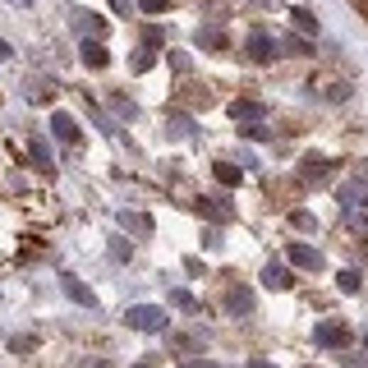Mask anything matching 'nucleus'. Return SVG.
<instances>
[{
  "instance_id": "nucleus-32",
  "label": "nucleus",
  "mask_w": 368,
  "mask_h": 368,
  "mask_svg": "<svg viewBox=\"0 0 368 368\" xmlns=\"http://www.w3.org/2000/svg\"><path fill=\"white\" fill-rule=\"evenodd\" d=\"M79 368H111V364H106V359H83Z\"/></svg>"
},
{
  "instance_id": "nucleus-16",
  "label": "nucleus",
  "mask_w": 368,
  "mask_h": 368,
  "mask_svg": "<svg viewBox=\"0 0 368 368\" xmlns=\"http://www.w3.org/2000/svg\"><path fill=\"white\" fill-rule=\"evenodd\" d=\"M152 65H157V46H139V51H134V70H152Z\"/></svg>"
},
{
  "instance_id": "nucleus-8",
  "label": "nucleus",
  "mask_w": 368,
  "mask_h": 368,
  "mask_svg": "<svg viewBox=\"0 0 368 368\" xmlns=\"http://www.w3.org/2000/svg\"><path fill=\"white\" fill-rule=\"evenodd\" d=\"M226 313L230 318H249V313H254V295H249V290H230V295H226Z\"/></svg>"
},
{
  "instance_id": "nucleus-34",
  "label": "nucleus",
  "mask_w": 368,
  "mask_h": 368,
  "mask_svg": "<svg viewBox=\"0 0 368 368\" xmlns=\"http://www.w3.org/2000/svg\"><path fill=\"white\" fill-rule=\"evenodd\" d=\"M134 368H157V364H152V359H139V364H134Z\"/></svg>"
},
{
  "instance_id": "nucleus-13",
  "label": "nucleus",
  "mask_w": 368,
  "mask_h": 368,
  "mask_svg": "<svg viewBox=\"0 0 368 368\" xmlns=\"http://www.w3.org/2000/svg\"><path fill=\"white\" fill-rule=\"evenodd\" d=\"M345 217H350V226L359 230V235H368V198H364V202H350V207H345Z\"/></svg>"
},
{
  "instance_id": "nucleus-29",
  "label": "nucleus",
  "mask_w": 368,
  "mask_h": 368,
  "mask_svg": "<svg viewBox=\"0 0 368 368\" xmlns=\"http://www.w3.org/2000/svg\"><path fill=\"white\" fill-rule=\"evenodd\" d=\"M171 134H193V120H171Z\"/></svg>"
},
{
  "instance_id": "nucleus-12",
  "label": "nucleus",
  "mask_w": 368,
  "mask_h": 368,
  "mask_svg": "<svg viewBox=\"0 0 368 368\" xmlns=\"http://www.w3.org/2000/svg\"><path fill=\"white\" fill-rule=\"evenodd\" d=\"M46 148H51L46 139H33V161L42 166V175H55V161H51V152H46Z\"/></svg>"
},
{
  "instance_id": "nucleus-21",
  "label": "nucleus",
  "mask_w": 368,
  "mask_h": 368,
  "mask_svg": "<svg viewBox=\"0 0 368 368\" xmlns=\"http://www.w3.org/2000/svg\"><path fill=\"white\" fill-rule=\"evenodd\" d=\"M217 180L221 184H239V166H230V161L221 166V161H217Z\"/></svg>"
},
{
  "instance_id": "nucleus-6",
  "label": "nucleus",
  "mask_w": 368,
  "mask_h": 368,
  "mask_svg": "<svg viewBox=\"0 0 368 368\" xmlns=\"http://www.w3.org/2000/svg\"><path fill=\"white\" fill-rule=\"evenodd\" d=\"M286 258H290L295 267H304V272H318V267H323V254H318L313 244H290Z\"/></svg>"
},
{
  "instance_id": "nucleus-24",
  "label": "nucleus",
  "mask_w": 368,
  "mask_h": 368,
  "mask_svg": "<svg viewBox=\"0 0 368 368\" xmlns=\"http://www.w3.org/2000/svg\"><path fill=\"white\" fill-rule=\"evenodd\" d=\"M175 350L180 355H193V350H202V341H198V336H175Z\"/></svg>"
},
{
  "instance_id": "nucleus-14",
  "label": "nucleus",
  "mask_w": 368,
  "mask_h": 368,
  "mask_svg": "<svg viewBox=\"0 0 368 368\" xmlns=\"http://www.w3.org/2000/svg\"><path fill=\"white\" fill-rule=\"evenodd\" d=\"M290 23L299 28V33H308V37H318V18L308 14V9H290Z\"/></svg>"
},
{
  "instance_id": "nucleus-5",
  "label": "nucleus",
  "mask_w": 368,
  "mask_h": 368,
  "mask_svg": "<svg viewBox=\"0 0 368 368\" xmlns=\"http://www.w3.org/2000/svg\"><path fill=\"white\" fill-rule=\"evenodd\" d=\"M70 23H74V33H83V37H102L106 33V18L102 14H88V9H74Z\"/></svg>"
},
{
  "instance_id": "nucleus-7",
  "label": "nucleus",
  "mask_w": 368,
  "mask_h": 368,
  "mask_svg": "<svg viewBox=\"0 0 368 368\" xmlns=\"http://www.w3.org/2000/svg\"><path fill=\"white\" fill-rule=\"evenodd\" d=\"M60 286H65V295H70V299H74V304H79V308H97V295H92L88 286H83L79 276H60Z\"/></svg>"
},
{
  "instance_id": "nucleus-9",
  "label": "nucleus",
  "mask_w": 368,
  "mask_h": 368,
  "mask_svg": "<svg viewBox=\"0 0 368 368\" xmlns=\"http://www.w3.org/2000/svg\"><path fill=\"white\" fill-rule=\"evenodd\" d=\"M249 55H254V60H276V42L267 33H254L249 37Z\"/></svg>"
},
{
  "instance_id": "nucleus-19",
  "label": "nucleus",
  "mask_w": 368,
  "mask_h": 368,
  "mask_svg": "<svg viewBox=\"0 0 368 368\" xmlns=\"http://www.w3.org/2000/svg\"><path fill=\"white\" fill-rule=\"evenodd\" d=\"M336 286H341L345 295H355V290H359V272H355V267H345V272L336 276Z\"/></svg>"
},
{
  "instance_id": "nucleus-11",
  "label": "nucleus",
  "mask_w": 368,
  "mask_h": 368,
  "mask_svg": "<svg viewBox=\"0 0 368 368\" xmlns=\"http://www.w3.org/2000/svg\"><path fill=\"white\" fill-rule=\"evenodd\" d=\"M115 221H120V226L129 230V235H148V230H152V221H148V217H139V212H120Z\"/></svg>"
},
{
  "instance_id": "nucleus-10",
  "label": "nucleus",
  "mask_w": 368,
  "mask_h": 368,
  "mask_svg": "<svg viewBox=\"0 0 368 368\" xmlns=\"http://www.w3.org/2000/svg\"><path fill=\"white\" fill-rule=\"evenodd\" d=\"M230 120L254 124V120H263V106H258V102H235V106H230Z\"/></svg>"
},
{
  "instance_id": "nucleus-35",
  "label": "nucleus",
  "mask_w": 368,
  "mask_h": 368,
  "mask_svg": "<svg viewBox=\"0 0 368 368\" xmlns=\"http://www.w3.org/2000/svg\"><path fill=\"white\" fill-rule=\"evenodd\" d=\"M18 5H33V0H18Z\"/></svg>"
},
{
  "instance_id": "nucleus-22",
  "label": "nucleus",
  "mask_w": 368,
  "mask_h": 368,
  "mask_svg": "<svg viewBox=\"0 0 368 368\" xmlns=\"http://www.w3.org/2000/svg\"><path fill=\"white\" fill-rule=\"evenodd\" d=\"M111 106L120 111V120H134V115H139V111H134V102H129V97H111Z\"/></svg>"
},
{
  "instance_id": "nucleus-15",
  "label": "nucleus",
  "mask_w": 368,
  "mask_h": 368,
  "mask_svg": "<svg viewBox=\"0 0 368 368\" xmlns=\"http://www.w3.org/2000/svg\"><path fill=\"white\" fill-rule=\"evenodd\" d=\"M263 281H267L272 290H281V286H290V272H286L281 263H267V267H263Z\"/></svg>"
},
{
  "instance_id": "nucleus-31",
  "label": "nucleus",
  "mask_w": 368,
  "mask_h": 368,
  "mask_svg": "<svg viewBox=\"0 0 368 368\" xmlns=\"http://www.w3.org/2000/svg\"><path fill=\"white\" fill-rule=\"evenodd\" d=\"M9 55H14V46H9L5 37H0V60H9Z\"/></svg>"
},
{
  "instance_id": "nucleus-28",
  "label": "nucleus",
  "mask_w": 368,
  "mask_h": 368,
  "mask_svg": "<svg viewBox=\"0 0 368 368\" xmlns=\"http://www.w3.org/2000/svg\"><path fill=\"white\" fill-rule=\"evenodd\" d=\"M166 42V33H161V28H148V33H143V46H161Z\"/></svg>"
},
{
  "instance_id": "nucleus-20",
  "label": "nucleus",
  "mask_w": 368,
  "mask_h": 368,
  "mask_svg": "<svg viewBox=\"0 0 368 368\" xmlns=\"http://www.w3.org/2000/svg\"><path fill=\"white\" fill-rule=\"evenodd\" d=\"M33 345H37V336H9V350L14 355H28Z\"/></svg>"
},
{
  "instance_id": "nucleus-23",
  "label": "nucleus",
  "mask_w": 368,
  "mask_h": 368,
  "mask_svg": "<svg viewBox=\"0 0 368 368\" xmlns=\"http://www.w3.org/2000/svg\"><path fill=\"white\" fill-rule=\"evenodd\" d=\"M323 171H327V161H323V157H308V161H304V180H318Z\"/></svg>"
},
{
  "instance_id": "nucleus-4",
  "label": "nucleus",
  "mask_w": 368,
  "mask_h": 368,
  "mask_svg": "<svg viewBox=\"0 0 368 368\" xmlns=\"http://www.w3.org/2000/svg\"><path fill=\"white\" fill-rule=\"evenodd\" d=\"M79 55H83V65H88V70H106V65H111V51H106L97 37H83V42H79Z\"/></svg>"
},
{
  "instance_id": "nucleus-17",
  "label": "nucleus",
  "mask_w": 368,
  "mask_h": 368,
  "mask_svg": "<svg viewBox=\"0 0 368 368\" xmlns=\"http://www.w3.org/2000/svg\"><path fill=\"white\" fill-rule=\"evenodd\" d=\"M106 254H111V263H115V267L129 263V244H124V239H111V249H106Z\"/></svg>"
},
{
  "instance_id": "nucleus-25",
  "label": "nucleus",
  "mask_w": 368,
  "mask_h": 368,
  "mask_svg": "<svg viewBox=\"0 0 368 368\" xmlns=\"http://www.w3.org/2000/svg\"><path fill=\"white\" fill-rule=\"evenodd\" d=\"M198 46H207V51H217V46H226V37H217V33H212V28H207V33H198Z\"/></svg>"
},
{
  "instance_id": "nucleus-26",
  "label": "nucleus",
  "mask_w": 368,
  "mask_h": 368,
  "mask_svg": "<svg viewBox=\"0 0 368 368\" xmlns=\"http://www.w3.org/2000/svg\"><path fill=\"white\" fill-rule=\"evenodd\" d=\"M290 221H295L299 230H313V226H318V217H313V212H295V217H290Z\"/></svg>"
},
{
  "instance_id": "nucleus-1",
  "label": "nucleus",
  "mask_w": 368,
  "mask_h": 368,
  "mask_svg": "<svg viewBox=\"0 0 368 368\" xmlns=\"http://www.w3.org/2000/svg\"><path fill=\"white\" fill-rule=\"evenodd\" d=\"M124 323L139 327V332H166V308H157V304H134L129 313H124Z\"/></svg>"
},
{
  "instance_id": "nucleus-18",
  "label": "nucleus",
  "mask_w": 368,
  "mask_h": 368,
  "mask_svg": "<svg viewBox=\"0 0 368 368\" xmlns=\"http://www.w3.org/2000/svg\"><path fill=\"white\" fill-rule=\"evenodd\" d=\"M171 304H175V308H184V313H193V308H198V299H193L189 290H171Z\"/></svg>"
},
{
  "instance_id": "nucleus-36",
  "label": "nucleus",
  "mask_w": 368,
  "mask_h": 368,
  "mask_svg": "<svg viewBox=\"0 0 368 368\" xmlns=\"http://www.w3.org/2000/svg\"><path fill=\"white\" fill-rule=\"evenodd\" d=\"M364 345H368V336H364Z\"/></svg>"
},
{
  "instance_id": "nucleus-2",
  "label": "nucleus",
  "mask_w": 368,
  "mask_h": 368,
  "mask_svg": "<svg viewBox=\"0 0 368 368\" xmlns=\"http://www.w3.org/2000/svg\"><path fill=\"white\" fill-rule=\"evenodd\" d=\"M51 134H55L60 143H74V148L83 143V129H79V120H74V115H65V111H55V115H51Z\"/></svg>"
},
{
  "instance_id": "nucleus-33",
  "label": "nucleus",
  "mask_w": 368,
  "mask_h": 368,
  "mask_svg": "<svg viewBox=\"0 0 368 368\" xmlns=\"http://www.w3.org/2000/svg\"><path fill=\"white\" fill-rule=\"evenodd\" d=\"M249 368H276V364H272V359H254Z\"/></svg>"
},
{
  "instance_id": "nucleus-3",
  "label": "nucleus",
  "mask_w": 368,
  "mask_h": 368,
  "mask_svg": "<svg viewBox=\"0 0 368 368\" xmlns=\"http://www.w3.org/2000/svg\"><path fill=\"white\" fill-rule=\"evenodd\" d=\"M313 341L318 345H336V350H341V345H350V332H345V323H318V332H313Z\"/></svg>"
},
{
  "instance_id": "nucleus-27",
  "label": "nucleus",
  "mask_w": 368,
  "mask_h": 368,
  "mask_svg": "<svg viewBox=\"0 0 368 368\" xmlns=\"http://www.w3.org/2000/svg\"><path fill=\"white\" fill-rule=\"evenodd\" d=\"M166 5H171V0H139V9H143V14H161Z\"/></svg>"
},
{
  "instance_id": "nucleus-30",
  "label": "nucleus",
  "mask_w": 368,
  "mask_h": 368,
  "mask_svg": "<svg viewBox=\"0 0 368 368\" xmlns=\"http://www.w3.org/2000/svg\"><path fill=\"white\" fill-rule=\"evenodd\" d=\"M184 368H217L212 359H184Z\"/></svg>"
}]
</instances>
